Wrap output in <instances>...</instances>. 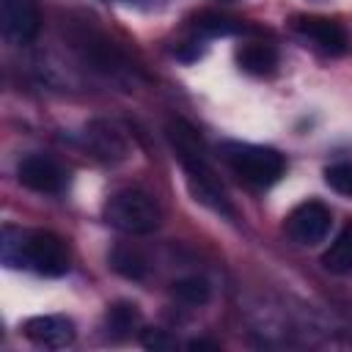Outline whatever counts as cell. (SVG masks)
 Segmentation results:
<instances>
[{"mask_svg": "<svg viewBox=\"0 0 352 352\" xmlns=\"http://www.w3.org/2000/svg\"><path fill=\"white\" fill-rule=\"evenodd\" d=\"M165 135H168L170 148L176 151V160L182 162V168L187 173V184H190V192L195 195V201H201L204 206H209L217 214L234 217V206L228 204L220 182L214 179V170L209 165V154H206V146H204L198 129L184 118H170L165 126Z\"/></svg>", "mask_w": 352, "mask_h": 352, "instance_id": "cell-1", "label": "cell"}, {"mask_svg": "<svg viewBox=\"0 0 352 352\" xmlns=\"http://www.w3.org/2000/svg\"><path fill=\"white\" fill-rule=\"evenodd\" d=\"M3 264L11 270H30L36 275L58 278L69 272V250L66 242L41 228H16L6 226L0 239Z\"/></svg>", "mask_w": 352, "mask_h": 352, "instance_id": "cell-2", "label": "cell"}, {"mask_svg": "<svg viewBox=\"0 0 352 352\" xmlns=\"http://www.w3.org/2000/svg\"><path fill=\"white\" fill-rule=\"evenodd\" d=\"M217 157L231 168L234 176H239L250 187H270L286 170L283 154L270 146H258V143L223 140L217 146Z\"/></svg>", "mask_w": 352, "mask_h": 352, "instance_id": "cell-3", "label": "cell"}, {"mask_svg": "<svg viewBox=\"0 0 352 352\" xmlns=\"http://www.w3.org/2000/svg\"><path fill=\"white\" fill-rule=\"evenodd\" d=\"M69 44L82 58V63H88V69L104 77H129L135 72L124 50L88 19L69 25Z\"/></svg>", "mask_w": 352, "mask_h": 352, "instance_id": "cell-4", "label": "cell"}, {"mask_svg": "<svg viewBox=\"0 0 352 352\" xmlns=\"http://www.w3.org/2000/svg\"><path fill=\"white\" fill-rule=\"evenodd\" d=\"M104 220L124 231V234H132V236H143V234H151L160 228L162 223V209L157 204L154 195H148L146 190H138V187H126V190H118L113 192L107 201H104Z\"/></svg>", "mask_w": 352, "mask_h": 352, "instance_id": "cell-5", "label": "cell"}, {"mask_svg": "<svg viewBox=\"0 0 352 352\" xmlns=\"http://www.w3.org/2000/svg\"><path fill=\"white\" fill-rule=\"evenodd\" d=\"M330 226H333V214H330V209L322 201H302V204H297L289 212L286 223H283L286 234L297 245H308V248L319 245L330 234Z\"/></svg>", "mask_w": 352, "mask_h": 352, "instance_id": "cell-6", "label": "cell"}, {"mask_svg": "<svg viewBox=\"0 0 352 352\" xmlns=\"http://www.w3.org/2000/svg\"><path fill=\"white\" fill-rule=\"evenodd\" d=\"M16 179L22 187L33 190V192H44V195H55L63 192L69 184V173L66 168L47 157V154H28L19 165H16Z\"/></svg>", "mask_w": 352, "mask_h": 352, "instance_id": "cell-7", "label": "cell"}, {"mask_svg": "<svg viewBox=\"0 0 352 352\" xmlns=\"http://www.w3.org/2000/svg\"><path fill=\"white\" fill-rule=\"evenodd\" d=\"M41 16L36 0H0V28L14 44H28L38 33Z\"/></svg>", "mask_w": 352, "mask_h": 352, "instance_id": "cell-8", "label": "cell"}, {"mask_svg": "<svg viewBox=\"0 0 352 352\" xmlns=\"http://www.w3.org/2000/svg\"><path fill=\"white\" fill-rule=\"evenodd\" d=\"M22 333L28 341H33L36 346L44 349H63L74 341L77 330L74 322L63 314H41V316H30L22 324Z\"/></svg>", "mask_w": 352, "mask_h": 352, "instance_id": "cell-9", "label": "cell"}, {"mask_svg": "<svg viewBox=\"0 0 352 352\" xmlns=\"http://www.w3.org/2000/svg\"><path fill=\"white\" fill-rule=\"evenodd\" d=\"M294 30L302 38L314 41L327 55H344L349 50V33L344 30L341 22H336L330 16H297Z\"/></svg>", "mask_w": 352, "mask_h": 352, "instance_id": "cell-10", "label": "cell"}, {"mask_svg": "<svg viewBox=\"0 0 352 352\" xmlns=\"http://www.w3.org/2000/svg\"><path fill=\"white\" fill-rule=\"evenodd\" d=\"M82 143L94 151V157H99L102 162H121L129 151L126 138L121 135V129L110 121H91L82 132Z\"/></svg>", "mask_w": 352, "mask_h": 352, "instance_id": "cell-11", "label": "cell"}, {"mask_svg": "<svg viewBox=\"0 0 352 352\" xmlns=\"http://www.w3.org/2000/svg\"><path fill=\"white\" fill-rule=\"evenodd\" d=\"M236 63L248 72V74H256V77H264V74H272L275 66H278V52L272 44H264V41H245L236 47Z\"/></svg>", "mask_w": 352, "mask_h": 352, "instance_id": "cell-12", "label": "cell"}, {"mask_svg": "<svg viewBox=\"0 0 352 352\" xmlns=\"http://www.w3.org/2000/svg\"><path fill=\"white\" fill-rule=\"evenodd\" d=\"M322 267L333 275L352 272V223H346L338 236L330 242V248L322 253Z\"/></svg>", "mask_w": 352, "mask_h": 352, "instance_id": "cell-13", "label": "cell"}, {"mask_svg": "<svg viewBox=\"0 0 352 352\" xmlns=\"http://www.w3.org/2000/svg\"><path fill=\"white\" fill-rule=\"evenodd\" d=\"M140 327V311L135 302H113L104 314V330L110 338L121 341L126 336H132Z\"/></svg>", "mask_w": 352, "mask_h": 352, "instance_id": "cell-14", "label": "cell"}, {"mask_svg": "<svg viewBox=\"0 0 352 352\" xmlns=\"http://www.w3.org/2000/svg\"><path fill=\"white\" fill-rule=\"evenodd\" d=\"M192 30L198 38H217V36H231L236 30H242V22L217 11H201L192 19Z\"/></svg>", "mask_w": 352, "mask_h": 352, "instance_id": "cell-15", "label": "cell"}, {"mask_svg": "<svg viewBox=\"0 0 352 352\" xmlns=\"http://www.w3.org/2000/svg\"><path fill=\"white\" fill-rule=\"evenodd\" d=\"M110 267H113L118 275L129 278V280H143V278L148 275V261H146V256H143L138 248H129V245H121V248H116V250L110 253Z\"/></svg>", "mask_w": 352, "mask_h": 352, "instance_id": "cell-16", "label": "cell"}, {"mask_svg": "<svg viewBox=\"0 0 352 352\" xmlns=\"http://www.w3.org/2000/svg\"><path fill=\"white\" fill-rule=\"evenodd\" d=\"M170 294H173L182 305L198 308V305H206V302H209V297H212V286H209V280L201 278V275H187V278L173 280Z\"/></svg>", "mask_w": 352, "mask_h": 352, "instance_id": "cell-17", "label": "cell"}, {"mask_svg": "<svg viewBox=\"0 0 352 352\" xmlns=\"http://www.w3.org/2000/svg\"><path fill=\"white\" fill-rule=\"evenodd\" d=\"M324 182L330 190L352 198V162H336L324 168Z\"/></svg>", "mask_w": 352, "mask_h": 352, "instance_id": "cell-18", "label": "cell"}, {"mask_svg": "<svg viewBox=\"0 0 352 352\" xmlns=\"http://www.w3.org/2000/svg\"><path fill=\"white\" fill-rule=\"evenodd\" d=\"M140 344H143L146 349H173V346H176V341H173V338H170L165 330H157V327L143 330Z\"/></svg>", "mask_w": 352, "mask_h": 352, "instance_id": "cell-19", "label": "cell"}, {"mask_svg": "<svg viewBox=\"0 0 352 352\" xmlns=\"http://www.w3.org/2000/svg\"><path fill=\"white\" fill-rule=\"evenodd\" d=\"M187 346H190V349H217L214 341H204V338H195V341H190Z\"/></svg>", "mask_w": 352, "mask_h": 352, "instance_id": "cell-20", "label": "cell"}]
</instances>
